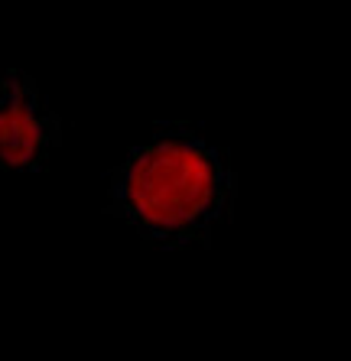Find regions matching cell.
Instances as JSON below:
<instances>
[{"mask_svg":"<svg viewBox=\"0 0 351 361\" xmlns=\"http://www.w3.org/2000/svg\"><path fill=\"white\" fill-rule=\"evenodd\" d=\"M234 209L228 153L189 127H159L111 173L108 212L147 247L209 244Z\"/></svg>","mask_w":351,"mask_h":361,"instance_id":"obj_1","label":"cell"},{"mask_svg":"<svg viewBox=\"0 0 351 361\" xmlns=\"http://www.w3.org/2000/svg\"><path fill=\"white\" fill-rule=\"evenodd\" d=\"M62 140L58 114L23 72L0 78V173H36Z\"/></svg>","mask_w":351,"mask_h":361,"instance_id":"obj_2","label":"cell"}]
</instances>
